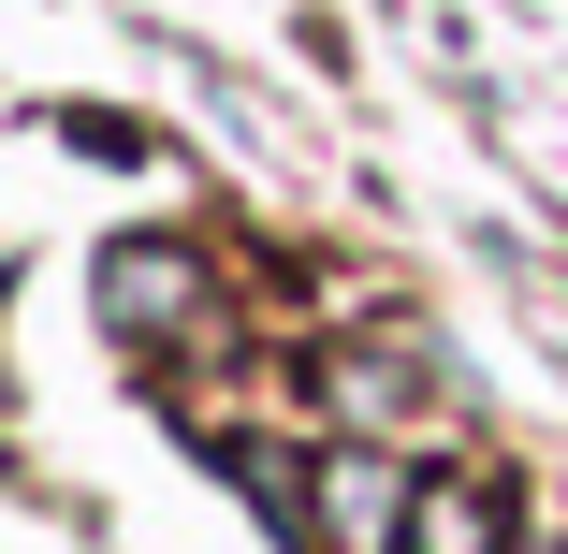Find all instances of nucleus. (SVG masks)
Returning <instances> with one entry per match:
<instances>
[{
    "label": "nucleus",
    "mask_w": 568,
    "mask_h": 554,
    "mask_svg": "<svg viewBox=\"0 0 568 554\" xmlns=\"http://www.w3.org/2000/svg\"><path fill=\"white\" fill-rule=\"evenodd\" d=\"M321 554H408V482L379 453H321Z\"/></svg>",
    "instance_id": "obj_1"
},
{
    "label": "nucleus",
    "mask_w": 568,
    "mask_h": 554,
    "mask_svg": "<svg viewBox=\"0 0 568 554\" xmlns=\"http://www.w3.org/2000/svg\"><path fill=\"white\" fill-rule=\"evenodd\" d=\"M204 306V263L190 249H102V321H118V336H175V321Z\"/></svg>",
    "instance_id": "obj_2"
},
{
    "label": "nucleus",
    "mask_w": 568,
    "mask_h": 554,
    "mask_svg": "<svg viewBox=\"0 0 568 554\" xmlns=\"http://www.w3.org/2000/svg\"><path fill=\"white\" fill-rule=\"evenodd\" d=\"M408 554H510V496L496 482H423L408 496Z\"/></svg>",
    "instance_id": "obj_3"
}]
</instances>
